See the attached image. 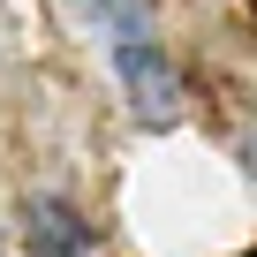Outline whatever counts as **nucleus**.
<instances>
[{
    "mask_svg": "<svg viewBox=\"0 0 257 257\" xmlns=\"http://www.w3.org/2000/svg\"><path fill=\"white\" fill-rule=\"evenodd\" d=\"M23 249L31 257H91V227L76 219L68 197H31L23 204Z\"/></svg>",
    "mask_w": 257,
    "mask_h": 257,
    "instance_id": "obj_2",
    "label": "nucleus"
},
{
    "mask_svg": "<svg viewBox=\"0 0 257 257\" xmlns=\"http://www.w3.org/2000/svg\"><path fill=\"white\" fill-rule=\"evenodd\" d=\"M106 61H113V76H121L128 106H137L152 128H167V121L182 113V68L167 61V46H159V38H121V46H106Z\"/></svg>",
    "mask_w": 257,
    "mask_h": 257,
    "instance_id": "obj_1",
    "label": "nucleus"
},
{
    "mask_svg": "<svg viewBox=\"0 0 257 257\" xmlns=\"http://www.w3.org/2000/svg\"><path fill=\"white\" fill-rule=\"evenodd\" d=\"M83 23L121 46V38H152V0H83Z\"/></svg>",
    "mask_w": 257,
    "mask_h": 257,
    "instance_id": "obj_3",
    "label": "nucleus"
}]
</instances>
